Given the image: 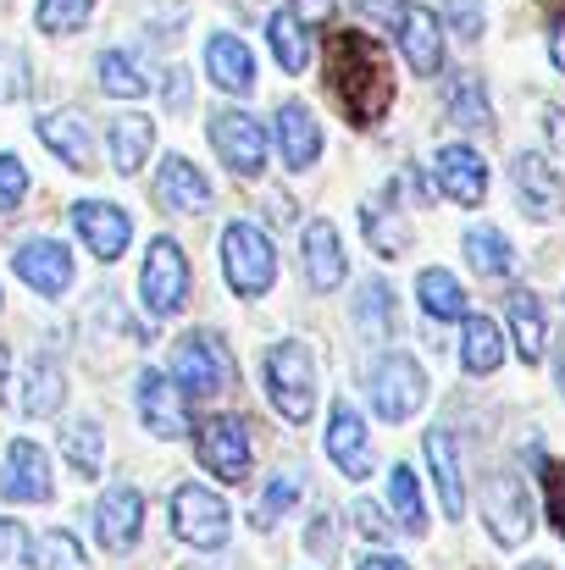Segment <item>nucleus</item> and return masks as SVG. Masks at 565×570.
Returning <instances> with one entry per match:
<instances>
[{
    "label": "nucleus",
    "mask_w": 565,
    "mask_h": 570,
    "mask_svg": "<svg viewBox=\"0 0 565 570\" xmlns=\"http://www.w3.org/2000/svg\"><path fill=\"white\" fill-rule=\"evenodd\" d=\"M328 78H333L339 106L361 128L382 122V111L393 106V67H388L382 45L367 39V33H355V28L333 33V45H328Z\"/></svg>",
    "instance_id": "nucleus-1"
},
{
    "label": "nucleus",
    "mask_w": 565,
    "mask_h": 570,
    "mask_svg": "<svg viewBox=\"0 0 565 570\" xmlns=\"http://www.w3.org/2000/svg\"><path fill=\"white\" fill-rule=\"evenodd\" d=\"M222 277L238 299H261L272 283H277V255H272V238L255 227V222H233L222 233Z\"/></svg>",
    "instance_id": "nucleus-2"
},
{
    "label": "nucleus",
    "mask_w": 565,
    "mask_h": 570,
    "mask_svg": "<svg viewBox=\"0 0 565 570\" xmlns=\"http://www.w3.org/2000/svg\"><path fill=\"white\" fill-rule=\"evenodd\" d=\"M266 393H272L283 421H294V426L311 421V410H316V366H311L305 344H294V338L272 344V355H266Z\"/></svg>",
    "instance_id": "nucleus-3"
},
{
    "label": "nucleus",
    "mask_w": 565,
    "mask_h": 570,
    "mask_svg": "<svg viewBox=\"0 0 565 570\" xmlns=\"http://www.w3.org/2000/svg\"><path fill=\"white\" fill-rule=\"evenodd\" d=\"M167 521H173V538L188 543V549H222L227 543V527H233L227 504L211 488H199V482H184L167 499Z\"/></svg>",
    "instance_id": "nucleus-4"
},
{
    "label": "nucleus",
    "mask_w": 565,
    "mask_h": 570,
    "mask_svg": "<svg viewBox=\"0 0 565 570\" xmlns=\"http://www.w3.org/2000/svg\"><path fill=\"white\" fill-rule=\"evenodd\" d=\"M139 299L150 316H178L188 305V255L184 244L173 238H156L150 255H145V272H139Z\"/></svg>",
    "instance_id": "nucleus-5"
},
{
    "label": "nucleus",
    "mask_w": 565,
    "mask_h": 570,
    "mask_svg": "<svg viewBox=\"0 0 565 570\" xmlns=\"http://www.w3.org/2000/svg\"><path fill=\"white\" fill-rule=\"evenodd\" d=\"M372 404L382 421H410V415L427 404V372H421L405 350L382 355L372 366Z\"/></svg>",
    "instance_id": "nucleus-6"
},
{
    "label": "nucleus",
    "mask_w": 565,
    "mask_h": 570,
    "mask_svg": "<svg viewBox=\"0 0 565 570\" xmlns=\"http://www.w3.org/2000/svg\"><path fill=\"white\" fill-rule=\"evenodd\" d=\"M483 521H488L494 543H505V549H522L527 543V532H533V499H527V482L516 471L488 476V488H483Z\"/></svg>",
    "instance_id": "nucleus-7"
},
{
    "label": "nucleus",
    "mask_w": 565,
    "mask_h": 570,
    "mask_svg": "<svg viewBox=\"0 0 565 570\" xmlns=\"http://www.w3.org/2000/svg\"><path fill=\"white\" fill-rule=\"evenodd\" d=\"M205 134H211V150L222 156L227 173L255 178V173L266 167V128H261L250 111H216Z\"/></svg>",
    "instance_id": "nucleus-8"
},
{
    "label": "nucleus",
    "mask_w": 565,
    "mask_h": 570,
    "mask_svg": "<svg viewBox=\"0 0 565 570\" xmlns=\"http://www.w3.org/2000/svg\"><path fill=\"white\" fill-rule=\"evenodd\" d=\"M184 393H222L233 382V361H227V344L216 333H188L184 344L173 350V372Z\"/></svg>",
    "instance_id": "nucleus-9"
},
{
    "label": "nucleus",
    "mask_w": 565,
    "mask_h": 570,
    "mask_svg": "<svg viewBox=\"0 0 565 570\" xmlns=\"http://www.w3.org/2000/svg\"><path fill=\"white\" fill-rule=\"evenodd\" d=\"M199 465L222 482H250V426L238 415H211L199 426Z\"/></svg>",
    "instance_id": "nucleus-10"
},
{
    "label": "nucleus",
    "mask_w": 565,
    "mask_h": 570,
    "mask_svg": "<svg viewBox=\"0 0 565 570\" xmlns=\"http://www.w3.org/2000/svg\"><path fill=\"white\" fill-rule=\"evenodd\" d=\"M72 227L84 238V249L95 261H123L128 255V238H134V216L111 199H78L72 205Z\"/></svg>",
    "instance_id": "nucleus-11"
},
{
    "label": "nucleus",
    "mask_w": 565,
    "mask_h": 570,
    "mask_svg": "<svg viewBox=\"0 0 565 570\" xmlns=\"http://www.w3.org/2000/svg\"><path fill=\"white\" fill-rule=\"evenodd\" d=\"M388 22H393V39H399L410 72H416V78H432V72L444 67V33H438V17H432L427 6H416V0H399V11H393Z\"/></svg>",
    "instance_id": "nucleus-12"
},
{
    "label": "nucleus",
    "mask_w": 565,
    "mask_h": 570,
    "mask_svg": "<svg viewBox=\"0 0 565 570\" xmlns=\"http://www.w3.org/2000/svg\"><path fill=\"white\" fill-rule=\"evenodd\" d=\"M139 521H145V493L134 482L106 488V499L95 504V538L106 554H128L139 543Z\"/></svg>",
    "instance_id": "nucleus-13"
},
{
    "label": "nucleus",
    "mask_w": 565,
    "mask_h": 570,
    "mask_svg": "<svg viewBox=\"0 0 565 570\" xmlns=\"http://www.w3.org/2000/svg\"><path fill=\"white\" fill-rule=\"evenodd\" d=\"M134 399H139V421H145V432H150V438H167V443H178V438L188 432L184 387L167 377V372H145Z\"/></svg>",
    "instance_id": "nucleus-14"
},
{
    "label": "nucleus",
    "mask_w": 565,
    "mask_h": 570,
    "mask_svg": "<svg viewBox=\"0 0 565 570\" xmlns=\"http://www.w3.org/2000/svg\"><path fill=\"white\" fill-rule=\"evenodd\" d=\"M300 272L316 294H333L344 283V244H339V227L328 216L300 227Z\"/></svg>",
    "instance_id": "nucleus-15"
},
{
    "label": "nucleus",
    "mask_w": 565,
    "mask_h": 570,
    "mask_svg": "<svg viewBox=\"0 0 565 570\" xmlns=\"http://www.w3.org/2000/svg\"><path fill=\"white\" fill-rule=\"evenodd\" d=\"M328 454H333V465H339L350 482L372 476V438H367V421H361V410H355L350 399H333V415H328Z\"/></svg>",
    "instance_id": "nucleus-16"
},
{
    "label": "nucleus",
    "mask_w": 565,
    "mask_h": 570,
    "mask_svg": "<svg viewBox=\"0 0 565 570\" xmlns=\"http://www.w3.org/2000/svg\"><path fill=\"white\" fill-rule=\"evenodd\" d=\"M17 277L39 294V299H61L72 288V255L56 238H28L17 249Z\"/></svg>",
    "instance_id": "nucleus-17"
},
{
    "label": "nucleus",
    "mask_w": 565,
    "mask_h": 570,
    "mask_svg": "<svg viewBox=\"0 0 565 570\" xmlns=\"http://www.w3.org/2000/svg\"><path fill=\"white\" fill-rule=\"evenodd\" d=\"M432 184H438V194H449L455 205H483L488 167H483V156L471 145H444L432 156Z\"/></svg>",
    "instance_id": "nucleus-18"
},
{
    "label": "nucleus",
    "mask_w": 565,
    "mask_h": 570,
    "mask_svg": "<svg viewBox=\"0 0 565 570\" xmlns=\"http://www.w3.org/2000/svg\"><path fill=\"white\" fill-rule=\"evenodd\" d=\"M0 493L11 499V504H50V493H56V482H50V460H45V449L39 443H11V454H6V476H0Z\"/></svg>",
    "instance_id": "nucleus-19"
},
{
    "label": "nucleus",
    "mask_w": 565,
    "mask_h": 570,
    "mask_svg": "<svg viewBox=\"0 0 565 570\" xmlns=\"http://www.w3.org/2000/svg\"><path fill=\"white\" fill-rule=\"evenodd\" d=\"M516 194H522V205H527L533 216H561V210H565L561 167H555L549 156H538V150L516 156Z\"/></svg>",
    "instance_id": "nucleus-20"
},
{
    "label": "nucleus",
    "mask_w": 565,
    "mask_h": 570,
    "mask_svg": "<svg viewBox=\"0 0 565 570\" xmlns=\"http://www.w3.org/2000/svg\"><path fill=\"white\" fill-rule=\"evenodd\" d=\"M156 205L184 210V216L211 210V184H205V173H199L188 156H167L162 173H156Z\"/></svg>",
    "instance_id": "nucleus-21"
},
{
    "label": "nucleus",
    "mask_w": 565,
    "mask_h": 570,
    "mask_svg": "<svg viewBox=\"0 0 565 570\" xmlns=\"http://www.w3.org/2000/svg\"><path fill=\"white\" fill-rule=\"evenodd\" d=\"M205 72H211V83L227 89V95H250V89H255V56H250L244 39H233V33H211V39H205Z\"/></svg>",
    "instance_id": "nucleus-22"
},
{
    "label": "nucleus",
    "mask_w": 565,
    "mask_h": 570,
    "mask_svg": "<svg viewBox=\"0 0 565 570\" xmlns=\"http://www.w3.org/2000/svg\"><path fill=\"white\" fill-rule=\"evenodd\" d=\"M277 145H283V161L294 173H305V167L322 161V122L300 100H283V111H277Z\"/></svg>",
    "instance_id": "nucleus-23"
},
{
    "label": "nucleus",
    "mask_w": 565,
    "mask_h": 570,
    "mask_svg": "<svg viewBox=\"0 0 565 570\" xmlns=\"http://www.w3.org/2000/svg\"><path fill=\"white\" fill-rule=\"evenodd\" d=\"M39 139H45L72 173H89V161H95V139H89L84 111H50V117H39Z\"/></svg>",
    "instance_id": "nucleus-24"
},
{
    "label": "nucleus",
    "mask_w": 565,
    "mask_h": 570,
    "mask_svg": "<svg viewBox=\"0 0 565 570\" xmlns=\"http://www.w3.org/2000/svg\"><path fill=\"white\" fill-rule=\"evenodd\" d=\"M427 465H432V482H438V504L449 521L466 515V482H460V454H455V438L444 426L427 432Z\"/></svg>",
    "instance_id": "nucleus-25"
},
{
    "label": "nucleus",
    "mask_w": 565,
    "mask_h": 570,
    "mask_svg": "<svg viewBox=\"0 0 565 570\" xmlns=\"http://www.w3.org/2000/svg\"><path fill=\"white\" fill-rule=\"evenodd\" d=\"M499 361H505V333L488 316H460V366L471 377H488L499 372Z\"/></svg>",
    "instance_id": "nucleus-26"
},
{
    "label": "nucleus",
    "mask_w": 565,
    "mask_h": 570,
    "mask_svg": "<svg viewBox=\"0 0 565 570\" xmlns=\"http://www.w3.org/2000/svg\"><path fill=\"white\" fill-rule=\"evenodd\" d=\"M361 227H367V244H372L377 255H388V261H399V255L410 249V222L399 216V199H393V189L361 210Z\"/></svg>",
    "instance_id": "nucleus-27"
},
{
    "label": "nucleus",
    "mask_w": 565,
    "mask_h": 570,
    "mask_svg": "<svg viewBox=\"0 0 565 570\" xmlns=\"http://www.w3.org/2000/svg\"><path fill=\"white\" fill-rule=\"evenodd\" d=\"M150 145H156V122H150V117L128 111V117H117V122H111V167H117L123 178L145 167Z\"/></svg>",
    "instance_id": "nucleus-28"
},
{
    "label": "nucleus",
    "mask_w": 565,
    "mask_h": 570,
    "mask_svg": "<svg viewBox=\"0 0 565 570\" xmlns=\"http://www.w3.org/2000/svg\"><path fill=\"white\" fill-rule=\"evenodd\" d=\"M510 333H516L522 361H544V344H549V316H544L538 294H527V288H516V294H510Z\"/></svg>",
    "instance_id": "nucleus-29"
},
{
    "label": "nucleus",
    "mask_w": 565,
    "mask_h": 570,
    "mask_svg": "<svg viewBox=\"0 0 565 570\" xmlns=\"http://www.w3.org/2000/svg\"><path fill=\"white\" fill-rule=\"evenodd\" d=\"M416 299H421V311H427L432 322H460V316H466V288H460L444 266H427V272L416 277Z\"/></svg>",
    "instance_id": "nucleus-30"
},
{
    "label": "nucleus",
    "mask_w": 565,
    "mask_h": 570,
    "mask_svg": "<svg viewBox=\"0 0 565 570\" xmlns=\"http://www.w3.org/2000/svg\"><path fill=\"white\" fill-rule=\"evenodd\" d=\"M61 399H67V377H61V366H56V361H33V366H28V377H22V415H28V421L56 415V410H61Z\"/></svg>",
    "instance_id": "nucleus-31"
},
{
    "label": "nucleus",
    "mask_w": 565,
    "mask_h": 570,
    "mask_svg": "<svg viewBox=\"0 0 565 570\" xmlns=\"http://www.w3.org/2000/svg\"><path fill=\"white\" fill-rule=\"evenodd\" d=\"M266 39H272V56H277L283 72H305L311 39H305V22H300L294 11H272V17H266Z\"/></svg>",
    "instance_id": "nucleus-32"
},
{
    "label": "nucleus",
    "mask_w": 565,
    "mask_h": 570,
    "mask_svg": "<svg viewBox=\"0 0 565 570\" xmlns=\"http://www.w3.org/2000/svg\"><path fill=\"white\" fill-rule=\"evenodd\" d=\"M466 261H471V272H483V277H510V272H516L510 238H505L499 227H471V233H466Z\"/></svg>",
    "instance_id": "nucleus-33"
},
{
    "label": "nucleus",
    "mask_w": 565,
    "mask_h": 570,
    "mask_svg": "<svg viewBox=\"0 0 565 570\" xmlns=\"http://www.w3.org/2000/svg\"><path fill=\"white\" fill-rule=\"evenodd\" d=\"M388 504H393V521H399L410 538L427 532V504H421V488H416V471H410V465H393V471H388Z\"/></svg>",
    "instance_id": "nucleus-34"
},
{
    "label": "nucleus",
    "mask_w": 565,
    "mask_h": 570,
    "mask_svg": "<svg viewBox=\"0 0 565 570\" xmlns=\"http://www.w3.org/2000/svg\"><path fill=\"white\" fill-rule=\"evenodd\" d=\"M95 72H100V89H106L111 100H139V95L150 89V78H145V67H139L134 56H123V50H106Z\"/></svg>",
    "instance_id": "nucleus-35"
},
{
    "label": "nucleus",
    "mask_w": 565,
    "mask_h": 570,
    "mask_svg": "<svg viewBox=\"0 0 565 570\" xmlns=\"http://www.w3.org/2000/svg\"><path fill=\"white\" fill-rule=\"evenodd\" d=\"M449 117H455L460 128H488V122H494V111H488V95H483V78H477V72L449 78Z\"/></svg>",
    "instance_id": "nucleus-36"
},
{
    "label": "nucleus",
    "mask_w": 565,
    "mask_h": 570,
    "mask_svg": "<svg viewBox=\"0 0 565 570\" xmlns=\"http://www.w3.org/2000/svg\"><path fill=\"white\" fill-rule=\"evenodd\" d=\"M61 454H67V465H72L78 476H100V454H106V438H100V426H95V421H78V426H67V438H61Z\"/></svg>",
    "instance_id": "nucleus-37"
},
{
    "label": "nucleus",
    "mask_w": 565,
    "mask_h": 570,
    "mask_svg": "<svg viewBox=\"0 0 565 570\" xmlns=\"http://www.w3.org/2000/svg\"><path fill=\"white\" fill-rule=\"evenodd\" d=\"M89 11H95V0H39V28L45 33H72V28L89 22Z\"/></svg>",
    "instance_id": "nucleus-38"
},
{
    "label": "nucleus",
    "mask_w": 565,
    "mask_h": 570,
    "mask_svg": "<svg viewBox=\"0 0 565 570\" xmlns=\"http://www.w3.org/2000/svg\"><path fill=\"white\" fill-rule=\"evenodd\" d=\"M0 570H33V538L11 515H0Z\"/></svg>",
    "instance_id": "nucleus-39"
},
{
    "label": "nucleus",
    "mask_w": 565,
    "mask_h": 570,
    "mask_svg": "<svg viewBox=\"0 0 565 570\" xmlns=\"http://www.w3.org/2000/svg\"><path fill=\"white\" fill-rule=\"evenodd\" d=\"M39 560H45V570H89L84 543H78L72 532H45V538H39Z\"/></svg>",
    "instance_id": "nucleus-40"
},
{
    "label": "nucleus",
    "mask_w": 565,
    "mask_h": 570,
    "mask_svg": "<svg viewBox=\"0 0 565 570\" xmlns=\"http://www.w3.org/2000/svg\"><path fill=\"white\" fill-rule=\"evenodd\" d=\"M294 499H300V476H277V482H272V488H266V493L255 499L250 521H255V527H272V521H277V515H283V510H289Z\"/></svg>",
    "instance_id": "nucleus-41"
},
{
    "label": "nucleus",
    "mask_w": 565,
    "mask_h": 570,
    "mask_svg": "<svg viewBox=\"0 0 565 570\" xmlns=\"http://www.w3.org/2000/svg\"><path fill=\"white\" fill-rule=\"evenodd\" d=\"M22 194H28V167L11 150H0V216H11L22 205Z\"/></svg>",
    "instance_id": "nucleus-42"
},
{
    "label": "nucleus",
    "mask_w": 565,
    "mask_h": 570,
    "mask_svg": "<svg viewBox=\"0 0 565 570\" xmlns=\"http://www.w3.org/2000/svg\"><path fill=\"white\" fill-rule=\"evenodd\" d=\"M444 17L460 39H483V0H444Z\"/></svg>",
    "instance_id": "nucleus-43"
},
{
    "label": "nucleus",
    "mask_w": 565,
    "mask_h": 570,
    "mask_svg": "<svg viewBox=\"0 0 565 570\" xmlns=\"http://www.w3.org/2000/svg\"><path fill=\"white\" fill-rule=\"evenodd\" d=\"M361 322H367V327H382V333L393 327V316H388V288H382V283H367V288H361Z\"/></svg>",
    "instance_id": "nucleus-44"
},
{
    "label": "nucleus",
    "mask_w": 565,
    "mask_h": 570,
    "mask_svg": "<svg viewBox=\"0 0 565 570\" xmlns=\"http://www.w3.org/2000/svg\"><path fill=\"white\" fill-rule=\"evenodd\" d=\"M355 527H361L372 543H382V538H388V521H382V510H377V504H355Z\"/></svg>",
    "instance_id": "nucleus-45"
},
{
    "label": "nucleus",
    "mask_w": 565,
    "mask_h": 570,
    "mask_svg": "<svg viewBox=\"0 0 565 570\" xmlns=\"http://www.w3.org/2000/svg\"><path fill=\"white\" fill-rule=\"evenodd\" d=\"M162 95H167V106H173V111H188V72L184 67H173V72H167V89H162Z\"/></svg>",
    "instance_id": "nucleus-46"
},
{
    "label": "nucleus",
    "mask_w": 565,
    "mask_h": 570,
    "mask_svg": "<svg viewBox=\"0 0 565 570\" xmlns=\"http://www.w3.org/2000/svg\"><path fill=\"white\" fill-rule=\"evenodd\" d=\"M333 6H339V0H294V17H300V22H328Z\"/></svg>",
    "instance_id": "nucleus-47"
},
{
    "label": "nucleus",
    "mask_w": 565,
    "mask_h": 570,
    "mask_svg": "<svg viewBox=\"0 0 565 570\" xmlns=\"http://www.w3.org/2000/svg\"><path fill=\"white\" fill-rule=\"evenodd\" d=\"M311 554H333V515H316V532H311Z\"/></svg>",
    "instance_id": "nucleus-48"
},
{
    "label": "nucleus",
    "mask_w": 565,
    "mask_h": 570,
    "mask_svg": "<svg viewBox=\"0 0 565 570\" xmlns=\"http://www.w3.org/2000/svg\"><path fill=\"white\" fill-rule=\"evenodd\" d=\"M549 488H555V527L565 532V471H549Z\"/></svg>",
    "instance_id": "nucleus-49"
},
{
    "label": "nucleus",
    "mask_w": 565,
    "mask_h": 570,
    "mask_svg": "<svg viewBox=\"0 0 565 570\" xmlns=\"http://www.w3.org/2000/svg\"><path fill=\"white\" fill-rule=\"evenodd\" d=\"M361 570H410V566H405L399 554H367V560H361Z\"/></svg>",
    "instance_id": "nucleus-50"
},
{
    "label": "nucleus",
    "mask_w": 565,
    "mask_h": 570,
    "mask_svg": "<svg viewBox=\"0 0 565 570\" xmlns=\"http://www.w3.org/2000/svg\"><path fill=\"white\" fill-rule=\"evenodd\" d=\"M549 56H555V67L565 72V17L555 22V33H549Z\"/></svg>",
    "instance_id": "nucleus-51"
},
{
    "label": "nucleus",
    "mask_w": 565,
    "mask_h": 570,
    "mask_svg": "<svg viewBox=\"0 0 565 570\" xmlns=\"http://www.w3.org/2000/svg\"><path fill=\"white\" fill-rule=\"evenodd\" d=\"M6 372H11V355H6V344H0V387H6Z\"/></svg>",
    "instance_id": "nucleus-52"
},
{
    "label": "nucleus",
    "mask_w": 565,
    "mask_h": 570,
    "mask_svg": "<svg viewBox=\"0 0 565 570\" xmlns=\"http://www.w3.org/2000/svg\"><path fill=\"white\" fill-rule=\"evenodd\" d=\"M561 387H565V344H561Z\"/></svg>",
    "instance_id": "nucleus-53"
},
{
    "label": "nucleus",
    "mask_w": 565,
    "mask_h": 570,
    "mask_svg": "<svg viewBox=\"0 0 565 570\" xmlns=\"http://www.w3.org/2000/svg\"><path fill=\"white\" fill-rule=\"evenodd\" d=\"M533 570H544V566H533Z\"/></svg>",
    "instance_id": "nucleus-54"
}]
</instances>
